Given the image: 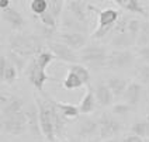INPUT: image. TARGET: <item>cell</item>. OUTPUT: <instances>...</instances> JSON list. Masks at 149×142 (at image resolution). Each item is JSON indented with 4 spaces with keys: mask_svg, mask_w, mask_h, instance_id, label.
<instances>
[{
    "mask_svg": "<svg viewBox=\"0 0 149 142\" xmlns=\"http://www.w3.org/2000/svg\"><path fill=\"white\" fill-rule=\"evenodd\" d=\"M10 48L11 52H16L24 58L37 56L42 51V40L38 35L17 34L10 38Z\"/></svg>",
    "mask_w": 149,
    "mask_h": 142,
    "instance_id": "obj_1",
    "label": "cell"
},
{
    "mask_svg": "<svg viewBox=\"0 0 149 142\" xmlns=\"http://www.w3.org/2000/svg\"><path fill=\"white\" fill-rule=\"evenodd\" d=\"M90 10L97 13V28L93 31L91 38L93 40H101L104 38L107 34L113 31V28L120 20V11H117L116 8H104L100 10L96 6L90 4Z\"/></svg>",
    "mask_w": 149,
    "mask_h": 142,
    "instance_id": "obj_2",
    "label": "cell"
},
{
    "mask_svg": "<svg viewBox=\"0 0 149 142\" xmlns=\"http://www.w3.org/2000/svg\"><path fill=\"white\" fill-rule=\"evenodd\" d=\"M35 103L40 110V124H41L42 136L48 142H54L56 139V132H55V125H54V116H52V101L51 99H41L35 94Z\"/></svg>",
    "mask_w": 149,
    "mask_h": 142,
    "instance_id": "obj_3",
    "label": "cell"
},
{
    "mask_svg": "<svg viewBox=\"0 0 149 142\" xmlns=\"http://www.w3.org/2000/svg\"><path fill=\"white\" fill-rule=\"evenodd\" d=\"M79 58L84 65L94 70H100L103 68H107L108 52L101 45H86L83 49H80Z\"/></svg>",
    "mask_w": 149,
    "mask_h": 142,
    "instance_id": "obj_4",
    "label": "cell"
},
{
    "mask_svg": "<svg viewBox=\"0 0 149 142\" xmlns=\"http://www.w3.org/2000/svg\"><path fill=\"white\" fill-rule=\"evenodd\" d=\"M128 20L127 17H120L118 23L111 31V40L110 44L113 47H116L118 49H128L130 47L136 45V38L131 35V33L128 31Z\"/></svg>",
    "mask_w": 149,
    "mask_h": 142,
    "instance_id": "obj_5",
    "label": "cell"
},
{
    "mask_svg": "<svg viewBox=\"0 0 149 142\" xmlns=\"http://www.w3.org/2000/svg\"><path fill=\"white\" fill-rule=\"evenodd\" d=\"M1 129L8 135H23L28 129L25 110L16 114H10L6 117H1Z\"/></svg>",
    "mask_w": 149,
    "mask_h": 142,
    "instance_id": "obj_6",
    "label": "cell"
},
{
    "mask_svg": "<svg viewBox=\"0 0 149 142\" xmlns=\"http://www.w3.org/2000/svg\"><path fill=\"white\" fill-rule=\"evenodd\" d=\"M123 125L116 118V116L111 113H104L99 117V136L106 141L110 138H116L121 132Z\"/></svg>",
    "mask_w": 149,
    "mask_h": 142,
    "instance_id": "obj_7",
    "label": "cell"
},
{
    "mask_svg": "<svg viewBox=\"0 0 149 142\" xmlns=\"http://www.w3.org/2000/svg\"><path fill=\"white\" fill-rule=\"evenodd\" d=\"M24 73H25V76H27V79L30 80V83L33 84L38 92H42V90H44V86H45L47 82H52V80H54V79L45 72V69L41 68L35 62V59H33V61L27 65V68L24 69Z\"/></svg>",
    "mask_w": 149,
    "mask_h": 142,
    "instance_id": "obj_8",
    "label": "cell"
},
{
    "mask_svg": "<svg viewBox=\"0 0 149 142\" xmlns=\"http://www.w3.org/2000/svg\"><path fill=\"white\" fill-rule=\"evenodd\" d=\"M134 54L130 49H114L108 54L107 68L111 70L130 69L134 65Z\"/></svg>",
    "mask_w": 149,
    "mask_h": 142,
    "instance_id": "obj_9",
    "label": "cell"
},
{
    "mask_svg": "<svg viewBox=\"0 0 149 142\" xmlns=\"http://www.w3.org/2000/svg\"><path fill=\"white\" fill-rule=\"evenodd\" d=\"M48 49L55 55V58L65 62V63L73 65V63H77L80 61L79 55L76 54V51L59 41H49L48 42Z\"/></svg>",
    "mask_w": 149,
    "mask_h": 142,
    "instance_id": "obj_10",
    "label": "cell"
},
{
    "mask_svg": "<svg viewBox=\"0 0 149 142\" xmlns=\"http://www.w3.org/2000/svg\"><path fill=\"white\" fill-rule=\"evenodd\" d=\"M56 41L70 47L72 49L79 51L87 45V37L84 33H73V31H61L56 35Z\"/></svg>",
    "mask_w": 149,
    "mask_h": 142,
    "instance_id": "obj_11",
    "label": "cell"
},
{
    "mask_svg": "<svg viewBox=\"0 0 149 142\" xmlns=\"http://www.w3.org/2000/svg\"><path fill=\"white\" fill-rule=\"evenodd\" d=\"M25 116H27L28 131L34 135V138H40L42 135V131L40 124V110L37 103H31L25 107Z\"/></svg>",
    "mask_w": 149,
    "mask_h": 142,
    "instance_id": "obj_12",
    "label": "cell"
},
{
    "mask_svg": "<svg viewBox=\"0 0 149 142\" xmlns=\"http://www.w3.org/2000/svg\"><path fill=\"white\" fill-rule=\"evenodd\" d=\"M76 132L80 138H84V139H90L93 136L99 135V120L89 117L83 118L77 125Z\"/></svg>",
    "mask_w": 149,
    "mask_h": 142,
    "instance_id": "obj_13",
    "label": "cell"
},
{
    "mask_svg": "<svg viewBox=\"0 0 149 142\" xmlns=\"http://www.w3.org/2000/svg\"><path fill=\"white\" fill-rule=\"evenodd\" d=\"M68 11L80 20L83 23H89V11H90V4H86L83 0H69L68 4Z\"/></svg>",
    "mask_w": 149,
    "mask_h": 142,
    "instance_id": "obj_14",
    "label": "cell"
},
{
    "mask_svg": "<svg viewBox=\"0 0 149 142\" xmlns=\"http://www.w3.org/2000/svg\"><path fill=\"white\" fill-rule=\"evenodd\" d=\"M1 18L10 25V28L11 30H14V31H18V30H21L23 27L25 25V18L21 16V13L16 10V8L10 7L7 10H3L1 11Z\"/></svg>",
    "mask_w": 149,
    "mask_h": 142,
    "instance_id": "obj_15",
    "label": "cell"
},
{
    "mask_svg": "<svg viewBox=\"0 0 149 142\" xmlns=\"http://www.w3.org/2000/svg\"><path fill=\"white\" fill-rule=\"evenodd\" d=\"M62 27L63 31H73V33H84L87 31V24L73 17L69 11L62 14Z\"/></svg>",
    "mask_w": 149,
    "mask_h": 142,
    "instance_id": "obj_16",
    "label": "cell"
},
{
    "mask_svg": "<svg viewBox=\"0 0 149 142\" xmlns=\"http://www.w3.org/2000/svg\"><path fill=\"white\" fill-rule=\"evenodd\" d=\"M94 94L97 99V104L100 107H108L114 100V94L110 90L107 83H97L94 87Z\"/></svg>",
    "mask_w": 149,
    "mask_h": 142,
    "instance_id": "obj_17",
    "label": "cell"
},
{
    "mask_svg": "<svg viewBox=\"0 0 149 142\" xmlns=\"http://www.w3.org/2000/svg\"><path fill=\"white\" fill-rule=\"evenodd\" d=\"M142 93L143 92H142V84L141 83H138V82H130L123 97H124L125 103L131 104L132 107H136L138 103L141 101Z\"/></svg>",
    "mask_w": 149,
    "mask_h": 142,
    "instance_id": "obj_18",
    "label": "cell"
},
{
    "mask_svg": "<svg viewBox=\"0 0 149 142\" xmlns=\"http://www.w3.org/2000/svg\"><path fill=\"white\" fill-rule=\"evenodd\" d=\"M24 100L18 96H11L8 97V100L1 104V117H6L10 114H16L20 111H24Z\"/></svg>",
    "mask_w": 149,
    "mask_h": 142,
    "instance_id": "obj_19",
    "label": "cell"
},
{
    "mask_svg": "<svg viewBox=\"0 0 149 142\" xmlns=\"http://www.w3.org/2000/svg\"><path fill=\"white\" fill-rule=\"evenodd\" d=\"M51 100H52V99H51ZM52 103H54L55 107L61 111V114L65 118H68L69 121L79 118V116L82 114L79 106H76V104H70V103H65V101H56V100H52Z\"/></svg>",
    "mask_w": 149,
    "mask_h": 142,
    "instance_id": "obj_20",
    "label": "cell"
},
{
    "mask_svg": "<svg viewBox=\"0 0 149 142\" xmlns=\"http://www.w3.org/2000/svg\"><path fill=\"white\" fill-rule=\"evenodd\" d=\"M96 106H97L96 94H94V90L89 86L87 90H86V94L83 96L82 101H80V104H79L80 113H82V114H90V113H93V111L96 110Z\"/></svg>",
    "mask_w": 149,
    "mask_h": 142,
    "instance_id": "obj_21",
    "label": "cell"
},
{
    "mask_svg": "<svg viewBox=\"0 0 149 142\" xmlns=\"http://www.w3.org/2000/svg\"><path fill=\"white\" fill-rule=\"evenodd\" d=\"M113 1L130 13H136V14H141L143 17H148V13H146L141 0H113Z\"/></svg>",
    "mask_w": 149,
    "mask_h": 142,
    "instance_id": "obj_22",
    "label": "cell"
},
{
    "mask_svg": "<svg viewBox=\"0 0 149 142\" xmlns=\"http://www.w3.org/2000/svg\"><path fill=\"white\" fill-rule=\"evenodd\" d=\"M107 86L113 92L114 97H121V96H124L125 90L128 87V82L123 77H118V76H110L107 79Z\"/></svg>",
    "mask_w": 149,
    "mask_h": 142,
    "instance_id": "obj_23",
    "label": "cell"
},
{
    "mask_svg": "<svg viewBox=\"0 0 149 142\" xmlns=\"http://www.w3.org/2000/svg\"><path fill=\"white\" fill-rule=\"evenodd\" d=\"M63 89H66V90H76V89H80L82 86H86V84L83 83V80L80 79V76L77 75L76 72L73 70H68V75L65 77V80H63Z\"/></svg>",
    "mask_w": 149,
    "mask_h": 142,
    "instance_id": "obj_24",
    "label": "cell"
},
{
    "mask_svg": "<svg viewBox=\"0 0 149 142\" xmlns=\"http://www.w3.org/2000/svg\"><path fill=\"white\" fill-rule=\"evenodd\" d=\"M17 76H18V69H17L16 65L8 59L7 68H6L4 75H3V77H1L0 80H1V83L4 82V83H7V84H11V83H14V82L17 80Z\"/></svg>",
    "mask_w": 149,
    "mask_h": 142,
    "instance_id": "obj_25",
    "label": "cell"
},
{
    "mask_svg": "<svg viewBox=\"0 0 149 142\" xmlns=\"http://www.w3.org/2000/svg\"><path fill=\"white\" fill-rule=\"evenodd\" d=\"M131 132L141 138H148L149 136V120H142L136 121L131 125Z\"/></svg>",
    "mask_w": 149,
    "mask_h": 142,
    "instance_id": "obj_26",
    "label": "cell"
},
{
    "mask_svg": "<svg viewBox=\"0 0 149 142\" xmlns=\"http://www.w3.org/2000/svg\"><path fill=\"white\" fill-rule=\"evenodd\" d=\"M34 59H35V62H37V63H38L41 68L47 69V68L52 63V61H54V59H56V58H55V55H54L49 49H48V51L42 49L41 52L37 55V56H34Z\"/></svg>",
    "mask_w": 149,
    "mask_h": 142,
    "instance_id": "obj_27",
    "label": "cell"
},
{
    "mask_svg": "<svg viewBox=\"0 0 149 142\" xmlns=\"http://www.w3.org/2000/svg\"><path fill=\"white\" fill-rule=\"evenodd\" d=\"M30 10L34 14L41 16L42 13L49 10V1L48 0H31L30 1Z\"/></svg>",
    "mask_w": 149,
    "mask_h": 142,
    "instance_id": "obj_28",
    "label": "cell"
},
{
    "mask_svg": "<svg viewBox=\"0 0 149 142\" xmlns=\"http://www.w3.org/2000/svg\"><path fill=\"white\" fill-rule=\"evenodd\" d=\"M38 18H40V21H41V24L44 25V27H48V28H52V30H56L59 20L51 13L49 10L45 11V13H42L41 16H38Z\"/></svg>",
    "mask_w": 149,
    "mask_h": 142,
    "instance_id": "obj_29",
    "label": "cell"
},
{
    "mask_svg": "<svg viewBox=\"0 0 149 142\" xmlns=\"http://www.w3.org/2000/svg\"><path fill=\"white\" fill-rule=\"evenodd\" d=\"M149 44V21H142L141 30L136 38V47H143Z\"/></svg>",
    "mask_w": 149,
    "mask_h": 142,
    "instance_id": "obj_30",
    "label": "cell"
},
{
    "mask_svg": "<svg viewBox=\"0 0 149 142\" xmlns=\"http://www.w3.org/2000/svg\"><path fill=\"white\" fill-rule=\"evenodd\" d=\"M69 69L76 72L77 75L80 76V79L83 80L84 84H89V82H90V72H89V69L84 65H82V63H73V65H70Z\"/></svg>",
    "mask_w": 149,
    "mask_h": 142,
    "instance_id": "obj_31",
    "label": "cell"
},
{
    "mask_svg": "<svg viewBox=\"0 0 149 142\" xmlns=\"http://www.w3.org/2000/svg\"><path fill=\"white\" fill-rule=\"evenodd\" d=\"M132 110H134V107L131 104H128V103H118V104H116V106L113 107L111 113H113L116 117H127Z\"/></svg>",
    "mask_w": 149,
    "mask_h": 142,
    "instance_id": "obj_32",
    "label": "cell"
},
{
    "mask_svg": "<svg viewBox=\"0 0 149 142\" xmlns=\"http://www.w3.org/2000/svg\"><path fill=\"white\" fill-rule=\"evenodd\" d=\"M136 77L141 80V83L149 84V63H142L136 66Z\"/></svg>",
    "mask_w": 149,
    "mask_h": 142,
    "instance_id": "obj_33",
    "label": "cell"
},
{
    "mask_svg": "<svg viewBox=\"0 0 149 142\" xmlns=\"http://www.w3.org/2000/svg\"><path fill=\"white\" fill-rule=\"evenodd\" d=\"M49 1V11L59 20V17H62L63 11V1L61 0H48Z\"/></svg>",
    "mask_w": 149,
    "mask_h": 142,
    "instance_id": "obj_34",
    "label": "cell"
},
{
    "mask_svg": "<svg viewBox=\"0 0 149 142\" xmlns=\"http://www.w3.org/2000/svg\"><path fill=\"white\" fill-rule=\"evenodd\" d=\"M142 21L138 20V18H130L128 20V31L131 33L132 37L138 38V34H139V30H141Z\"/></svg>",
    "mask_w": 149,
    "mask_h": 142,
    "instance_id": "obj_35",
    "label": "cell"
},
{
    "mask_svg": "<svg viewBox=\"0 0 149 142\" xmlns=\"http://www.w3.org/2000/svg\"><path fill=\"white\" fill-rule=\"evenodd\" d=\"M138 54H139V58L142 59V62L149 63V44L143 45V47H139Z\"/></svg>",
    "mask_w": 149,
    "mask_h": 142,
    "instance_id": "obj_36",
    "label": "cell"
},
{
    "mask_svg": "<svg viewBox=\"0 0 149 142\" xmlns=\"http://www.w3.org/2000/svg\"><path fill=\"white\" fill-rule=\"evenodd\" d=\"M7 63H8V58L4 56V55H1V56H0V79L4 75V70H6V68H7Z\"/></svg>",
    "mask_w": 149,
    "mask_h": 142,
    "instance_id": "obj_37",
    "label": "cell"
},
{
    "mask_svg": "<svg viewBox=\"0 0 149 142\" xmlns=\"http://www.w3.org/2000/svg\"><path fill=\"white\" fill-rule=\"evenodd\" d=\"M124 142H145V141H143V138H141V136H138V135H135V134H131L125 138Z\"/></svg>",
    "mask_w": 149,
    "mask_h": 142,
    "instance_id": "obj_38",
    "label": "cell"
},
{
    "mask_svg": "<svg viewBox=\"0 0 149 142\" xmlns=\"http://www.w3.org/2000/svg\"><path fill=\"white\" fill-rule=\"evenodd\" d=\"M10 8V0H0V10H7Z\"/></svg>",
    "mask_w": 149,
    "mask_h": 142,
    "instance_id": "obj_39",
    "label": "cell"
},
{
    "mask_svg": "<svg viewBox=\"0 0 149 142\" xmlns=\"http://www.w3.org/2000/svg\"><path fill=\"white\" fill-rule=\"evenodd\" d=\"M103 142H120L117 138H110V139H106V141H103Z\"/></svg>",
    "mask_w": 149,
    "mask_h": 142,
    "instance_id": "obj_40",
    "label": "cell"
},
{
    "mask_svg": "<svg viewBox=\"0 0 149 142\" xmlns=\"http://www.w3.org/2000/svg\"><path fill=\"white\" fill-rule=\"evenodd\" d=\"M61 1H69V0H61Z\"/></svg>",
    "mask_w": 149,
    "mask_h": 142,
    "instance_id": "obj_41",
    "label": "cell"
},
{
    "mask_svg": "<svg viewBox=\"0 0 149 142\" xmlns=\"http://www.w3.org/2000/svg\"><path fill=\"white\" fill-rule=\"evenodd\" d=\"M59 142H66V141H59Z\"/></svg>",
    "mask_w": 149,
    "mask_h": 142,
    "instance_id": "obj_42",
    "label": "cell"
},
{
    "mask_svg": "<svg viewBox=\"0 0 149 142\" xmlns=\"http://www.w3.org/2000/svg\"><path fill=\"white\" fill-rule=\"evenodd\" d=\"M145 142H149V139H148V141H145Z\"/></svg>",
    "mask_w": 149,
    "mask_h": 142,
    "instance_id": "obj_43",
    "label": "cell"
}]
</instances>
